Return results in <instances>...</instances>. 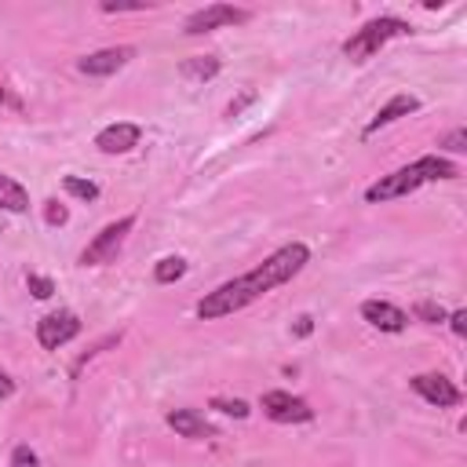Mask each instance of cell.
Segmentation results:
<instances>
[{
    "mask_svg": "<svg viewBox=\"0 0 467 467\" xmlns=\"http://www.w3.org/2000/svg\"><path fill=\"white\" fill-rule=\"evenodd\" d=\"M416 109H420V99H416V95H409V91H398V95H390V99L376 109V117L365 124V135H376L379 128H387V124H394V120L409 117V113H416Z\"/></svg>",
    "mask_w": 467,
    "mask_h": 467,
    "instance_id": "7c38bea8",
    "label": "cell"
},
{
    "mask_svg": "<svg viewBox=\"0 0 467 467\" xmlns=\"http://www.w3.org/2000/svg\"><path fill=\"white\" fill-rule=\"evenodd\" d=\"M44 223H47V226H66V223H69L66 204H58V201H44Z\"/></svg>",
    "mask_w": 467,
    "mask_h": 467,
    "instance_id": "603a6c76",
    "label": "cell"
},
{
    "mask_svg": "<svg viewBox=\"0 0 467 467\" xmlns=\"http://www.w3.org/2000/svg\"><path fill=\"white\" fill-rule=\"evenodd\" d=\"M62 186H66V193L77 197V201H95V197H99V186H95L91 179H80V175H66Z\"/></svg>",
    "mask_w": 467,
    "mask_h": 467,
    "instance_id": "e0dca14e",
    "label": "cell"
},
{
    "mask_svg": "<svg viewBox=\"0 0 467 467\" xmlns=\"http://www.w3.org/2000/svg\"><path fill=\"white\" fill-rule=\"evenodd\" d=\"M438 146H441L445 153H463V150H467V128H452V131H445V135L438 139Z\"/></svg>",
    "mask_w": 467,
    "mask_h": 467,
    "instance_id": "44dd1931",
    "label": "cell"
},
{
    "mask_svg": "<svg viewBox=\"0 0 467 467\" xmlns=\"http://www.w3.org/2000/svg\"><path fill=\"white\" fill-rule=\"evenodd\" d=\"M135 223H139L135 215H120V219L106 223V226L88 241V248L80 252V266H102V263H113V259L120 255L128 234L135 230Z\"/></svg>",
    "mask_w": 467,
    "mask_h": 467,
    "instance_id": "277c9868",
    "label": "cell"
},
{
    "mask_svg": "<svg viewBox=\"0 0 467 467\" xmlns=\"http://www.w3.org/2000/svg\"><path fill=\"white\" fill-rule=\"evenodd\" d=\"M306 263H310V248L303 241H288V244L274 248L263 263H255L248 274H241L234 281H223L215 292H208L204 299H197V317L201 321L230 317L237 310L252 306L255 299H263L266 292L281 288L285 281H292Z\"/></svg>",
    "mask_w": 467,
    "mask_h": 467,
    "instance_id": "6da1fadb",
    "label": "cell"
},
{
    "mask_svg": "<svg viewBox=\"0 0 467 467\" xmlns=\"http://www.w3.org/2000/svg\"><path fill=\"white\" fill-rule=\"evenodd\" d=\"M106 15H135V11H150V4L142 0H102L99 4Z\"/></svg>",
    "mask_w": 467,
    "mask_h": 467,
    "instance_id": "ffe728a7",
    "label": "cell"
},
{
    "mask_svg": "<svg viewBox=\"0 0 467 467\" xmlns=\"http://www.w3.org/2000/svg\"><path fill=\"white\" fill-rule=\"evenodd\" d=\"M0 212H29V190L0 171Z\"/></svg>",
    "mask_w": 467,
    "mask_h": 467,
    "instance_id": "5bb4252c",
    "label": "cell"
},
{
    "mask_svg": "<svg viewBox=\"0 0 467 467\" xmlns=\"http://www.w3.org/2000/svg\"><path fill=\"white\" fill-rule=\"evenodd\" d=\"M252 99H255V91H244V95H241V99H234V102H230V106H226V113H230V117H237V113H241V109H244V106H248V102H252Z\"/></svg>",
    "mask_w": 467,
    "mask_h": 467,
    "instance_id": "4316f807",
    "label": "cell"
},
{
    "mask_svg": "<svg viewBox=\"0 0 467 467\" xmlns=\"http://www.w3.org/2000/svg\"><path fill=\"white\" fill-rule=\"evenodd\" d=\"M179 73L186 80H212L219 73V58L215 55H193V58H182L179 62Z\"/></svg>",
    "mask_w": 467,
    "mask_h": 467,
    "instance_id": "9a60e30c",
    "label": "cell"
},
{
    "mask_svg": "<svg viewBox=\"0 0 467 467\" xmlns=\"http://www.w3.org/2000/svg\"><path fill=\"white\" fill-rule=\"evenodd\" d=\"M412 317L416 321H427V325H438V321H445V306L441 303H431V299H420L412 306Z\"/></svg>",
    "mask_w": 467,
    "mask_h": 467,
    "instance_id": "ac0fdd59",
    "label": "cell"
},
{
    "mask_svg": "<svg viewBox=\"0 0 467 467\" xmlns=\"http://www.w3.org/2000/svg\"><path fill=\"white\" fill-rule=\"evenodd\" d=\"M164 420H168V427H171L179 438H190V441H208V438H215V427H212L197 409H171Z\"/></svg>",
    "mask_w": 467,
    "mask_h": 467,
    "instance_id": "4fadbf2b",
    "label": "cell"
},
{
    "mask_svg": "<svg viewBox=\"0 0 467 467\" xmlns=\"http://www.w3.org/2000/svg\"><path fill=\"white\" fill-rule=\"evenodd\" d=\"M7 467H40V460H36V452L29 449V445H15L11 449V463Z\"/></svg>",
    "mask_w": 467,
    "mask_h": 467,
    "instance_id": "cb8c5ba5",
    "label": "cell"
},
{
    "mask_svg": "<svg viewBox=\"0 0 467 467\" xmlns=\"http://www.w3.org/2000/svg\"><path fill=\"white\" fill-rule=\"evenodd\" d=\"M11 394H15V379L0 368V401H4V398H11Z\"/></svg>",
    "mask_w": 467,
    "mask_h": 467,
    "instance_id": "83f0119b",
    "label": "cell"
},
{
    "mask_svg": "<svg viewBox=\"0 0 467 467\" xmlns=\"http://www.w3.org/2000/svg\"><path fill=\"white\" fill-rule=\"evenodd\" d=\"M409 387H412L427 405H438V409H452V405L463 401L460 387H456L449 376H441V372H416V376L409 379Z\"/></svg>",
    "mask_w": 467,
    "mask_h": 467,
    "instance_id": "ba28073f",
    "label": "cell"
},
{
    "mask_svg": "<svg viewBox=\"0 0 467 467\" xmlns=\"http://www.w3.org/2000/svg\"><path fill=\"white\" fill-rule=\"evenodd\" d=\"M310 332H314V317H310V314H299L296 325H292V336L303 339V336H310Z\"/></svg>",
    "mask_w": 467,
    "mask_h": 467,
    "instance_id": "d4e9b609",
    "label": "cell"
},
{
    "mask_svg": "<svg viewBox=\"0 0 467 467\" xmlns=\"http://www.w3.org/2000/svg\"><path fill=\"white\" fill-rule=\"evenodd\" d=\"M445 317H449V325H452L456 336H467V310H452V314H445Z\"/></svg>",
    "mask_w": 467,
    "mask_h": 467,
    "instance_id": "484cf974",
    "label": "cell"
},
{
    "mask_svg": "<svg viewBox=\"0 0 467 467\" xmlns=\"http://www.w3.org/2000/svg\"><path fill=\"white\" fill-rule=\"evenodd\" d=\"M26 288H29L36 299H51V296H55V281L44 277V274H26Z\"/></svg>",
    "mask_w": 467,
    "mask_h": 467,
    "instance_id": "7402d4cb",
    "label": "cell"
},
{
    "mask_svg": "<svg viewBox=\"0 0 467 467\" xmlns=\"http://www.w3.org/2000/svg\"><path fill=\"white\" fill-rule=\"evenodd\" d=\"M212 409L223 412V416H234V420H244L252 412L248 401H241V398H212Z\"/></svg>",
    "mask_w": 467,
    "mask_h": 467,
    "instance_id": "d6986e66",
    "label": "cell"
},
{
    "mask_svg": "<svg viewBox=\"0 0 467 467\" xmlns=\"http://www.w3.org/2000/svg\"><path fill=\"white\" fill-rule=\"evenodd\" d=\"M252 18L248 7H234V4H208L193 15H186L182 22V33L186 36H201V33H212V29H223V26H244Z\"/></svg>",
    "mask_w": 467,
    "mask_h": 467,
    "instance_id": "5b68a950",
    "label": "cell"
},
{
    "mask_svg": "<svg viewBox=\"0 0 467 467\" xmlns=\"http://www.w3.org/2000/svg\"><path fill=\"white\" fill-rule=\"evenodd\" d=\"M139 139H142V128H139V124L117 120V124H106V128L95 135V146H99L102 153H128V150L139 146Z\"/></svg>",
    "mask_w": 467,
    "mask_h": 467,
    "instance_id": "30bf717a",
    "label": "cell"
},
{
    "mask_svg": "<svg viewBox=\"0 0 467 467\" xmlns=\"http://www.w3.org/2000/svg\"><path fill=\"white\" fill-rule=\"evenodd\" d=\"M460 175V164H452L449 157L441 153H427L405 168H394L390 175H379L368 190H365V201L368 204H383V201H398V197H409L416 193L423 182H438V179H456Z\"/></svg>",
    "mask_w": 467,
    "mask_h": 467,
    "instance_id": "7a4b0ae2",
    "label": "cell"
},
{
    "mask_svg": "<svg viewBox=\"0 0 467 467\" xmlns=\"http://www.w3.org/2000/svg\"><path fill=\"white\" fill-rule=\"evenodd\" d=\"M259 405H263V416L274 423H310L314 420L310 401L299 394H288V390H266L259 398Z\"/></svg>",
    "mask_w": 467,
    "mask_h": 467,
    "instance_id": "8992f818",
    "label": "cell"
},
{
    "mask_svg": "<svg viewBox=\"0 0 467 467\" xmlns=\"http://www.w3.org/2000/svg\"><path fill=\"white\" fill-rule=\"evenodd\" d=\"M409 33H412V26H409L405 18L379 15V18H368L358 33H350V36L343 40V55H347L350 62H365V58H372L387 40H394V36H409Z\"/></svg>",
    "mask_w": 467,
    "mask_h": 467,
    "instance_id": "3957f363",
    "label": "cell"
},
{
    "mask_svg": "<svg viewBox=\"0 0 467 467\" xmlns=\"http://www.w3.org/2000/svg\"><path fill=\"white\" fill-rule=\"evenodd\" d=\"M186 270H190V263H186L182 255H164V259H157V266H153V281H157V285H171V281L186 277Z\"/></svg>",
    "mask_w": 467,
    "mask_h": 467,
    "instance_id": "2e32d148",
    "label": "cell"
},
{
    "mask_svg": "<svg viewBox=\"0 0 467 467\" xmlns=\"http://www.w3.org/2000/svg\"><path fill=\"white\" fill-rule=\"evenodd\" d=\"M361 317L379 332H405V325H409V314L401 306L387 303V299H365L361 303Z\"/></svg>",
    "mask_w": 467,
    "mask_h": 467,
    "instance_id": "8fae6325",
    "label": "cell"
},
{
    "mask_svg": "<svg viewBox=\"0 0 467 467\" xmlns=\"http://www.w3.org/2000/svg\"><path fill=\"white\" fill-rule=\"evenodd\" d=\"M77 336H80V317L73 310H55V314H44L36 321V343L44 350H58Z\"/></svg>",
    "mask_w": 467,
    "mask_h": 467,
    "instance_id": "52a82bcc",
    "label": "cell"
},
{
    "mask_svg": "<svg viewBox=\"0 0 467 467\" xmlns=\"http://www.w3.org/2000/svg\"><path fill=\"white\" fill-rule=\"evenodd\" d=\"M131 58H135V47H131V44H120V47H102V51L84 55V58L77 62V69L88 73V77H113V73L124 69Z\"/></svg>",
    "mask_w": 467,
    "mask_h": 467,
    "instance_id": "9c48e42d",
    "label": "cell"
}]
</instances>
